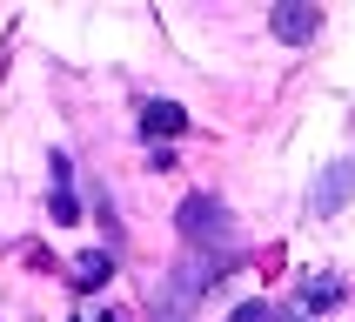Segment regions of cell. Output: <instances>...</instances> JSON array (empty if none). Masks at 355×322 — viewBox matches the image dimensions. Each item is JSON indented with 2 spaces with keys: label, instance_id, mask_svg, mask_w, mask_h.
<instances>
[{
  "label": "cell",
  "instance_id": "obj_5",
  "mask_svg": "<svg viewBox=\"0 0 355 322\" xmlns=\"http://www.w3.org/2000/svg\"><path fill=\"white\" fill-rule=\"evenodd\" d=\"M107 276H114V262H107V255H74V289H101Z\"/></svg>",
  "mask_w": 355,
  "mask_h": 322
},
{
  "label": "cell",
  "instance_id": "obj_4",
  "mask_svg": "<svg viewBox=\"0 0 355 322\" xmlns=\"http://www.w3.org/2000/svg\"><path fill=\"white\" fill-rule=\"evenodd\" d=\"M188 128V115H181L175 101H148L141 108V135H181Z\"/></svg>",
  "mask_w": 355,
  "mask_h": 322
},
{
  "label": "cell",
  "instance_id": "obj_7",
  "mask_svg": "<svg viewBox=\"0 0 355 322\" xmlns=\"http://www.w3.org/2000/svg\"><path fill=\"white\" fill-rule=\"evenodd\" d=\"M80 208H74V195H67V188H54V221H74Z\"/></svg>",
  "mask_w": 355,
  "mask_h": 322
},
{
  "label": "cell",
  "instance_id": "obj_1",
  "mask_svg": "<svg viewBox=\"0 0 355 322\" xmlns=\"http://www.w3.org/2000/svg\"><path fill=\"white\" fill-rule=\"evenodd\" d=\"M181 235L201 242V248H215V262H228V248H235L228 208H221L215 195H188V201H181Z\"/></svg>",
  "mask_w": 355,
  "mask_h": 322
},
{
  "label": "cell",
  "instance_id": "obj_8",
  "mask_svg": "<svg viewBox=\"0 0 355 322\" xmlns=\"http://www.w3.org/2000/svg\"><path fill=\"white\" fill-rule=\"evenodd\" d=\"M228 322H275V316H268L261 302H241V309H235V316H228Z\"/></svg>",
  "mask_w": 355,
  "mask_h": 322
},
{
  "label": "cell",
  "instance_id": "obj_3",
  "mask_svg": "<svg viewBox=\"0 0 355 322\" xmlns=\"http://www.w3.org/2000/svg\"><path fill=\"white\" fill-rule=\"evenodd\" d=\"M315 27H322L315 7H295V0L275 7V34H282V40H295V47H302V40H315Z\"/></svg>",
  "mask_w": 355,
  "mask_h": 322
},
{
  "label": "cell",
  "instance_id": "obj_2",
  "mask_svg": "<svg viewBox=\"0 0 355 322\" xmlns=\"http://www.w3.org/2000/svg\"><path fill=\"white\" fill-rule=\"evenodd\" d=\"M349 188H355V161H329L322 181H315V195H309V208L315 215H336L342 201H349Z\"/></svg>",
  "mask_w": 355,
  "mask_h": 322
},
{
  "label": "cell",
  "instance_id": "obj_6",
  "mask_svg": "<svg viewBox=\"0 0 355 322\" xmlns=\"http://www.w3.org/2000/svg\"><path fill=\"white\" fill-rule=\"evenodd\" d=\"M342 302V282L322 276V282H302V309H336Z\"/></svg>",
  "mask_w": 355,
  "mask_h": 322
}]
</instances>
